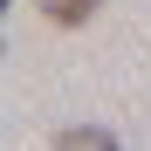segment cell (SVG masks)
<instances>
[{
    "label": "cell",
    "instance_id": "7a4b0ae2",
    "mask_svg": "<svg viewBox=\"0 0 151 151\" xmlns=\"http://www.w3.org/2000/svg\"><path fill=\"white\" fill-rule=\"evenodd\" d=\"M35 7H41L48 21H62V28H83V21L103 7V0H35Z\"/></svg>",
    "mask_w": 151,
    "mask_h": 151
},
{
    "label": "cell",
    "instance_id": "6da1fadb",
    "mask_svg": "<svg viewBox=\"0 0 151 151\" xmlns=\"http://www.w3.org/2000/svg\"><path fill=\"white\" fill-rule=\"evenodd\" d=\"M55 151H117V137H110V131H96V124H76V131L55 137Z\"/></svg>",
    "mask_w": 151,
    "mask_h": 151
}]
</instances>
